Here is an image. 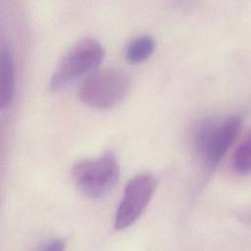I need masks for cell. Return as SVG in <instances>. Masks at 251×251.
<instances>
[{
  "label": "cell",
  "mask_w": 251,
  "mask_h": 251,
  "mask_svg": "<svg viewBox=\"0 0 251 251\" xmlns=\"http://www.w3.org/2000/svg\"><path fill=\"white\" fill-rule=\"evenodd\" d=\"M156 41L150 35L133 38L126 48V58L130 64H139L148 59L155 51Z\"/></svg>",
  "instance_id": "52a82bcc"
},
{
  "label": "cell",
  "mask_w": 251,
  "mask_h": 251,
  "mask_svg": "<svg viewBox=\"0 0 251 251\" xmlns=\"http://www.w3.org/2000/svg\"><path fill=\"white\" fill-rule=\"evenodd\" d=\"M15 90L14 58L10 48L2 44L0 51V106L6 109L10 106Z\"/></svg>",
  "instance_id": "8992f818"
},
{
  "label": "cell",
  "mask_w": 251,
  "mask_h": 251,
  "mask_svg": "<svg viewBox=\"0 0 251 251\" xmlns=\"http://www.w3.org/2000/svg\"><path fill=\"white\" fill-rule=\"evenodd\" d=\"M130 87L129 75L118 68L93 72L81 84L79 98L95 109H110L121 103Z\"/></svg>",
  "instance_id": "3957f363"
},
{
  "label": "cell",
  "mask_w": 251,
  "mask_h": 251,
  "mask_svg": "<svg viewBox=\"0 0 251 251\" xmlns=\"http://www.w3.org/2000/svg\"><path fill=\"white\" fill-rule=\"evenodd\" d=\"M157 184V177L148 172L140 173L128 180L115 215L116 230L127 228L140 217L152 199Z\"/></svg>",
  "instance_id": "5b68a950"
},
{
  "label": "cell",
  "mask_w": 251,
  "mask_h": 251,
  "mask_svg": "<svg viewBox=\"0 0 251 251\" xmlns=\"http://www.w3.org/2000/svg\"><path fill=\"white\" fill-rule=\"evenodd\" d=\"M105 57L103 45L86 37L75 43L61 58L49 82L52 91L60 90L94 71Z\"/></svg>",
  "instance_id": "7a4b0ae2"
},
{
  "label": "cell",
  "mask_w": 251,
  "mask_h": 251,
  "mask_svg": "<svg viewBox=\"0 0 251 251\" xmlns=\"http://www.w3.org/2000/svg\"><path fill=\"white\" fill-rule=\"evenodd\" d=\"M66 248V242L63 239H51L46 242H43L38 249L39 250H51V251H62Z\"/></svg>",
  "instance_id": "9c48e42d"
},
{
  "label": "cell",
  "mask_w": 251,
  "mask_h": 251,
  "mask_svg": "<svg viewBox=\"0 0 251 251\" xmlns=\"http://www.w3.org/2000/svg\"><path fill=\"white\" fill-rule=\"evenodd\" d=\"M251 139L248 134L237 146L232 157V169L238 175H248L250 172Z\"/></svg>",
  "instance_id": "ba28073f"
},
{
  "label": "cell",
  "mask_w": 251,
  "mask_h": 251,
  "mask_svg": "<svg viewBox=\"0 0 251 251\" xmlns=\"http://www.w3.org/2000/svg\"><path fill=\"white\" fill-rule=\"evenodd\" d=\"M120 168L112 154L76 162L72 169L73 179L85 195L98 198L114 188L119 179Z\"/></svg>",
  "instance_id": "277c9868"
},
{
  "label": "cell",
  "mask_w": 251,
  "mask_h": 251,
  "mask_svg": "<svg viewBox=\"0 0 251 251\" xmlns=\"http://www.w3.org/2000/svg\"><path fill=\"white\" fill-rule=\"evenodd\" d=\"M241 126L239 116L200 120L191 132V144L198 161L214 170L235 140Z\"/></svg>",
  "instance_id": "6da1fadb"
}]
</instances>
